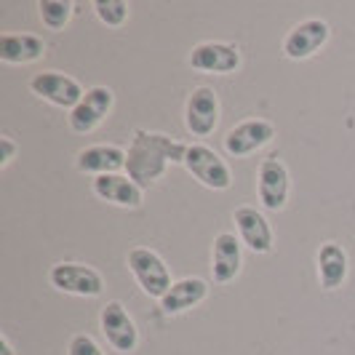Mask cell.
Wrapping results in <instances>:
<instances>
[{
    "label": "cell",
    "mask_w": 355,
    "mask_h": 355,
    "mask_svg": "<svg viewBox=\"0 0 355 355\" xmlns=\"http://www.w3.org/2000/svg\"><path fill=\"white\" fill-rule=\"evenodd\" d=\"M0 355H17V353H14V347H11V342H8V337H6V334L0 337Z\"/></svg>",
    "instance_id": "cell-24"
},
{
    "label": "cell",
    "mask_w": 355,
    "mask_h": 355,
    "mask_svg": "<svg viewBox=\"0 0 355 355\" xmlns=\"http://www.w3.org/2000/svg\"><path fill=\"white\" fill-rule=\"evenodd\" d=\"M94 14L107 27H123L125 19H128V3H123V0H96Z\"/></svg>",
    "instance_id": "cell-21"
},
{
    "label": "cell",
    "mask_w": 355,
    "mask_h": 355,
    "mask_svg": "<svg viewBox=\"0 0 355 355\" xmlns=\"http://www.w3.org/2000/svg\"><path fill=\"white\" fill-rule=\"evenodd\" d=\"M99 326L110 347L118 353H134L139 347V329L121 302H107L99 313Z\"/></svg>",
    "instance_id": "cell-7"
},
{
    "label": "cell",
    "mask_w": 355,
    "mask_h": 355,
    "mask_svg": "<svg viewBox=\"0 0 355 355\" xmlns=\"http://www.w3.org/2000/svg\"><path fill=\"white\" fill-rule=\"evenodd\" d=\"M112 102H115V94L107 86H94V89L86 91V96L80 99V105L72 110L67 115L70 121V128L75 134H91L94 128L105 123V118L112 110Z\"/></svg>",
    "instance_id": "cell-11"
},
{
    "label": "cell",
    "mask_w": 355,
    "mask_h": 355,
    "mask_svg": "<svg viewBox=\"0 0 355 355\" xmlns=\"http://www.w3.org/2000/svg\"><path fill=\"white\" fill-rule=\"evenodd\" d=\"M190 144L171 139L160 131H134L125 150V171L142 190L153 187L168 168V163H184Z\"/></svg>",
    "instance_id": "cell-1"
},
{
    "label": "cell",
    "mask_w": 355,
    "mask_h": 355,
    "mask_svg": "<svg viewBox=\"0 0 355 355\" xmlns=\"http://www.w3.org/2000/svg\"><path fill=\"white\" fill-rule=\"evenodd\" d=\"M75 166H78V171L94 174V177L118 174L121 168H125V150L115 147V144H91L78 153Z\"/></svg>",
    "instance_id": "cell-15"
},
{
    "label": "cell",
    "mask_w": 355,
    "mask_h": 355,
    "mask_svg": "<svg viewBox=\"0 0 355 355\" xmlns=\"http://www.w3.org/2000/svg\"><path fill=\"white\" fill-rule=\"evenodd\" d=\"M288 190H291V179L288 168L278 155H270L262 160L259 174H257V196L259 203L267 211H284L288 203Z\"/></svg>",
    "instance_id": "cell-4"
},
{
    "label": "cell",
    "mask_w": 355,
    "mask_h": 355,
    "mask_svg": "<svg viewBox=\"0 0 355 355\" xmlns=\"http://www.w3.org/2000/svg\"><path fill=\"white\" fill-rule=\"evenodd\" d=\"M187 64L198 72H216V75H227L241 67V51L232 43H219V40H206L198 43L190 51Z\"/></svg>",
    "instance_id": "cell-12"
},
{
    "label": "cell",
    "mask_w": 355,
    "mask_h": 355,
    "mask_svg": "<svg viewBox=\"0 0 355 355\" xmlns=\"http://www.w3.org/2000/svg\"><path fill=\"white\" fill-rule=\"evenodd\" d=\"M46 53L43 37L33 33H3L0 35V59L6 64H33Z\"/></svg>",
    "instance_id": "cell-17"
},
{
    "label": "cell",
    "mask_w": 355,
    "mask_h": 355,
    "mask_svg": "<svg viewBox=\"0 0 355 355\" xmlns=\"http://www.w3.org/2000/svg\"><path fill=\"white\" fill-rule=\"evenodd\" d=\"M243 265V254H241V238H235V232H219L214 238L211 249V275L216 284H230L238 278Z\"/></svg>",
    "instance_id": "cell-14"
},
{
    "label": "cell",
    "mask_w": 355,
    "mask_h": 355,
    "mask_svg": "<svg viewBox=\"0 0 355 355\" xmlns=\"http://www.w3.org/2000/svg\"><path fill=\"white\" fill-rule=\"evenodd\" d=\"M37 14L49 30H64V24L72 19V3L70 0H40Z\"/></svg>",
    "instance_id": "cell-20"
},
{
    "label": "cell",
    "mask_w": 355,
    "mask_h": 355,
    "mask_svg": "<svg viewBox=\"0 0 355 355\" xmlns=\"http://www.w3.org/2000/svg\"><path fill=\"white\" fill-rule=\"evenodd\" d=\"M331 37V27L323 19H304L294 24L284 37V53L294 62L310 59L315 51H320Z\"/></svg>",
    "instance_id": "cell-8"
},
{
    "label": "cell",
    "mask_w": 355,
    "mask_h": 355,
    "mask_svg": "<svg viewBox=\"0 0 355 355\" xmlns=\"http://www.w3.org/2000/svg\"><path fill=\"white\" fill-rule=\"evenodd\" d=\"M49 281L56 291H64L72 297H99L105 291V281L99 270L78 262H56L49 270Z\"/></svg>",
    "instance_id": "cell-3"
},
{
    "label": "cell",
    "mask_w": 355,
    "mask_h": 355,
    "mask_svg": "<svg viewBox=\"0 0 355 355\" xmlns=\"http://www.w3.org/2000/svg\"><path fill=\"white\" fill-rule=\"evenodd\" d=\"M206 294H209V286H206L203 278H182V281H174V286L168 288V294L160 300V310L166 315L187 313L196 304L203 302Z\"/></svg>",
    "instance_id": "cell-18"
},
{
    "label": "cell",
    "mask_w": 355,
    "mask_h": 355,
    "mask_svg": "<svg viewBox=\"0 0 355 355\" xmlns=\"http://www.w3.org/2000/svg\"><path fill=\"white\" fill-rule=\"evenodd\" d=\"M30 91H33L35 96H40V99L51 102L53 107H62V110H70V112L80 105V99L86 96V91L80 89V83H78L75 78H70V75H64V72H59V70L33 75Z\"/></svg>",
    "instance_id": "cell-5"
},
{
    "label": "cell",
    "mask_w": 355,
    "mask_h": 355,
    "mask_svg": "<svg viewBox=\"0 0 355 355\" xmlns=\"http://www.w3.org/2000/svg\"><path fill=\"white\" fill-rule=\"evenodd\" d=\"M275 139V125L265 118H249L243 123L232 125L225 137V150L232 158H246L251 153L262 150Z\"/></svg>",
    "instance_id": "cell-10"
},
{
    "label": "cell",
    "mask_w": 355,
    "mask_h": 355,
    "mask_svg": "<svg viewBox=\"0 0 355 355\" xmlns=\"http://www.w3.org/2000/svg\"><path fill=\"white\" fill-rule=\"evenodd\" d=\"M94 193L112 206H123V209H139L142 206V187L131 177L123 174H105V177H94Z\"/></svg>",
    "instance_id": "cell-16"
},
{
    "label": "cell",
    "mask_w": 355,
    "mask_h": 355,
    "mask_svg": "<svg viewBox=\"0 0 355 355\" xmlns=\"http://www.w3.org/2000/svg\"><path fill=\"white\" fill-rule=\"evenodd\" d=\"M128 270L134 272V278L142 286L144 294L153 300H163L168 294V288L174 286L171 272H168L166 262L160 259V254L147 249V246H134L128 251Z\"/></svg>",
    "instance_id": "cell-2"
},
{
    "label": "cell",
    "mask_w": 355,
    "mask_h": 355,
    "mask_svg": "<svg viewBox=\"0 0 355 355\" xmlns=\"http://www.w3.org/2000/svg\"><path fill=\"white\" fill-rule=\"evenodd\" d=\"M182 166L209 190H227L232 184V174L227 168V163L206 144H190Z\"/></svg>",
    "instance_id": "cell-6"
},
{
    "label": "cell",
    "mask_w": 355,
    "mask_h": 355,
    "mask_svg": "<svg viewBox=\"0 0 355 355\" xmlns=\"http://www.w3.org/2000/svg\"><path fill=\"white\" fill-rule=\"evenodd\" d=\"M219 123V96L209 86H198L184 105V125L193 137H211Z\"/></svg>",
    "instance_id": "cell-9"
},
{
    "label": "cell",
    "mask_w": 355,
    "mask_h": 355,
    "mask_svg": "<svg viewBox=\"0 0 355 355\" xmlns=\"http://www.w3.org/2000/svg\"><path fill=\"white\" fill-rule=\"evenodd\" d=\"M67 355H105L102 347L89 337V334H75L67 345Z\"/></svg>",
    "instance_id": "cell-22"
},
{
    "label": "cell",
    "mask_w": 355,
    "mask_h": 355,
    "mask_svg": "<svg viewBox=\"0 0 355 355\" xmlns=\"http://www.w3.org/2000/svg\"><path fill=\"white\" fill-rule=\"evenodd\" d=\"M232 222H235V230L241 243L254 254H270L275 241H272V230H270V222L265 219V214L257 211L254 206H238L232 214Z\"/></svg>",
    "instance_id": "cell-13"
},
{
    "label": "cell",
    "mask_w": 355,
    "mask_h": 355,
    "mask_svg": "<svg viewBox=\"0 0 355 355\" xmlns=\"http://www.w3.org/2000/svg\"><path fill=\"white\" fill-rule=\"evenodd\" d=\"M347 270H350V259H347V251L342 249L334 241H326L318 249V281L320 288L326 291H334L345 284L347 278Z\"/></svg>",
    "instance_id": "cell-19"
},
{
    "label": "cell",
    "mask_w": 355,
    "mask_h": 355,
    "mask_svg": "<svg viewBox=\"0 0 355 355\" xmlns=\"http://www.w3.org/2000/svg\"><path fill=\"white\" fill-rule=\"evenodd\" d=\"M17 142L8 137V134H3L0 137V168H8V163L17 158Z\"/></svg>",
    "instance_id": "cell-23"
}]
</instances>
